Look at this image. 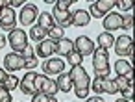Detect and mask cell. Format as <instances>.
Instances as JSON below:
<instances>
[{
    "mask_svg": "<svg viewBox=\"0 0 135 102\" xmlns=\"http://www.w3.org/2000/svg\"><path fill=\"white\" fill-rule=\"evenodd\" d=\"M2 87H6V89L11 93L13 89H17V87H19V78H17V76H13V74H8V76H6V80H4V84H2Z\"/></svg>",
    "mask_w": 135,
    "mask_h": 102,
    "instance_id": "obj_26",
    "label": "cell"
},
{
    "mask_svg": "<svg viewBox=\"0 0 135 102\" xmlns=\"http://www.w3.org/2000/svg\"><path fill=\"white\" fill-rule=\"evenodd\" d=\"M89 22H91V15H89V11H85V10H78V11L72 13V24H70V26L81 28V26H87Z\"/></svg>",
    "mask_w": 135,
    "mask_h": 102,
    "instance_id": "obj_17",
    "label": "cell"
},
{
    "mask_svg": "<svg viewBox=\"0 0 135 102\" xmlns=\"http://www.w3.org/2000/svg\"><path fill=\"white\" fill-rule=\"evenodd\" d=\"M37 19H39V22H37V24H39V26L46 32V35H48V32L56 26V22H54L52 15H50V13H39V17H37Z\"/></svg>",
    "mask_w": 135,
    "mask_h": 102,
    "instance_id": "obj_20",
    "label": "cell"
},
{
    "mask_svg": "<svg viewBox=\"0 0 135 102\" xmlns=\"http://www.w3.org/2000/svg\"><path fill=\"white\" fill-rule=\"evenodd\" d=\"M69 74H70V80H72V87H74L76 96L78 98H87V95L91 91V87H89L91 85V78H89L87 71L81 65H78V67H72Z\"/></svg>",
    "mask_w": 135,
    "mask_h": 102,
    "instance_id": "obj_1",
    "label": "cell"
},
{
    "mask_svg": "<svg viewBox=\"0 0 135 102\" xmlns=\"http://www.w3.org/2000/svg\"><path fill=\"white\" fill-rule=\"evenodd\" d=\"M122 98L131 102V100H133V87H128L126 91H122Z\"/></svg>",
    "mask_w": 135,
    "mask_h": 102,
    "instance_id": "obj_33",
    "label": "cell"
},
{
    "mask_svg": "<svg viewBox=\"0 0 135 102\" xmlns=\"http://www.w3.org/2000/svg\"><path fill=\"white\" fill-rule=\"evenodd\" d=\"M115 6H117V2H113V0H96L89 8V15L94 19H104Z\"/></svg>",
    "mask_w": 135,
    "mask_h": 102,
    "instance_id": "obj_5",
    "label": "cell"
},
{
    "mask_svg": "<svg viewBox=\"0 0 135 102\" xmlns=\"http://www.w3.org/2000/svg\"><path fill=\"white\" fill-rule=\"evenodd\" d=\"M115 71H117V74H124V76H128V74L133 72V71H131V63L126 61V59H118V61L115 63Z\"/></svg>",
    "mask_w": 135,
    "mask_h": 102,
    "instance_id": "obj_22",
    "label": "cell"
},
{
    "mask_svg": "<svg viewBox=\"0 0 135 102\" xmlns=\"http://www.w3.org/2000/svg\"><path fill=\"white\" fill-rule=\"evenodd\" d=\"M35 72H26L24 74V78L21 80V91L24 93V95H35V87H33V82H35Z\"/></svg>",
    "mask_w": 135,
    "mask_h": 102,
    "instance_id": "obj_16",
    "label": "cell"
},
{
    "mask_svg": "<svg viewBox=\"0 0 135 102\" xmlns=\"http://www.w3.org/2000/svg\"><path fill=\"white\" fill-rule=\"evenodd\" d=\"M6 76H8V72H6V69H0V85L4 84V80H6Z\"/></svg>",
    "mask_w": 135,
    "mask_h": 102,
    "instance_id": "obj_35",
    "label": "cell"
},
{
    "mask_svg": "<svg viewBox=\"0 0 135 102\" xmlns=\"http://www.w3.org/2000/svg\"><path fill=\"white\" fill-rule=\"evenodd\" d=\"M9 8V0H0V10H6Z\"/></svg>",
    "mask_w": 135,
    "mask_h": 102,
    "instance_id": "obj_37",
    "label": "cell"
},
{
    "mask_svg": "<svg viewBox=\"0 0 135 102\" xmlns=\"http://www.w3.org/2000/svg\"><path fill=\"white\" fill-rule=\"evenodd\" d=\"M115 52L118 56H128L131 58L133 56V43H131V37L129 35H120L118 39H115Z\"/></svg>",
    "mask_w": 135,
    "mask_h": 102,
    "instance_id": "obj_8",
    "label": "cell"
},
{
    "mask_svg": "<svg viewBox=\"0 0 135 102\" xmlns=\"http://www.w3.org/2000/svg\"><path fill=\"white\" fill-rule=\"evenodd\" d=\"M52 19H54V22L63 30V28H69L70 24H72V13L69 11V10H57V8H54L52 10Z\"/></svg>",
    "mask_w": 135,
    "mask_h": 102,
    "instance_id": "obj_11",
    "label": "cell"
},
{
    "mask_svg": "<svg viewBox=\"0 0 135 102\" xmlns=\"http://www.w3.org/2000/svg\"><path fill=\"white\" fill-rule=\"evenodd\" d=\"M104 28L105 32H113V30H120L122 28V15L120 13H107L104 17Z\"/></svg>",
    "mask_w": 135,
    "mask_h": 102,
    "instance_id": "obj_15",
    "label": "cell"
},
{
    "mask_svg": "<svg viewBox=\"0 0 135 102\" xmlns=\"http://www.w3.org/2000/svg\"><path fill=\"white\" fill-rule=\"evenodd\" d=\"M115 84H117V89H118L120 93L126 91L128 87H131V80H128V76H124V74H117Z\"/></svg>",
    "mask_w": 135,
    "mask_h": 102,
    "instance_id": "obj_24",
    "label": "cell"
},
{
    "mask_svg": "<svg viewBox=\"0 0 135 102\" xmlns=\"http://www.w3.org/2000/svg\"><path fill=\"white\" fill-rule=\"evenodd\" d=\"M8 45L13 48V52L21 54V52L24 50V47L28 45V35H26V32H24L22 28L11 30L9 35H8Z\"/></svg>",
    "mask_w": 135,
    "mask_h": 102,
    "instance_id": "obj_4",
    "label": "cell"
},
{
    "mask_svg": "<svg viewBox=\"0 0 135 102\" xmlns=\"http://www.w3.org/2000/svg\"><path fill=\"white\" fill-rule=\"evenodd\" d=\"M39 17V10L35 4H24L21 10V24L22 26H32L35 19Z\"/></svg>",
    "mask_w": 135,
    "mask_h": 102,
    "instance_id": "obj_7",
    "label": "cell"
},
{
    "mask_svg": "<svg viewBox=\"0 0 135 102\" xmlns=\"http://www.w3.org/2000/svg\"><path fill=\"white\" fill-rule=\"evenodd\" d=\"M74 50L83 58V56H91L94 52V43L87 37V35H80L76 41H74Z\"/></svg>",
    "mask_w": 135,
    "mask_h": 102,
    "instance_id": "obj_9",
    "label": "cell"
},
{
    "mask_svg": "<svg viewBox=\"0 0 135 102\" xmlns=\"http://www.w3.org/2000/svg\"><path fill=\"white\" fill-rule=\"evenodd\" d=\"M65 58H67V63H69V65H72V67H78V65H81V63H83V58H81L76 50L69 52Z\"/></svg>",
    "mask_w": 135,
    "mask_h": 102,
    "instance_id": "obj_25",
    "label": "cell"
},
{
    "mask_svg": "<svg viewBox=\"0 0 135 102\" xmlns=\"http://www.w3.org/2000/svg\"><path fill=\"white\" fill-rule=\"evenodd\" d=\"M21 56H22V59H24V61H30V59H35V52H33V48H32V45H26V47H24V50L21 52Z\"/></svg>",
    "mask_w": 135,
    "mask_h": 102,
    "instance_id": "obj_28",
    "label": "cell"
},
{
    "mask_svg": "<svg viewBox=\"0 0 135 102\" xmlns=\"http://www.w3.org/2000/svg\"><path fill=\"white\" fill-rule=\"evenodd\" d=\"M122 28H128V30L133 28V13H126L122 17Z\"/></svg>",
    "mask_w": 135,
    "mask_h": 102,
    "instance_id": "obj_29",
    "label": "cell"
},
{
    "mask_svg": "<svg viewBox=\"0 0 135 102\" xmlns=\"http://www.w3.org/2000/svg\"><path fill=\"white\" fill-rule=\"evenodd\" d=\"M63 69H65V61L59 58H48L43 63V71L46 72V76L48 74H59V72H63Z\"/></svg>",
    "mask_w": 135,
    "mask_h": 102,
    "instance_id": "obj_14",
    "label": "cell"
},
{
    "mask_svg": "<svg viewBox=\"0 0 135 102\" xmlns=\"http://www.w3.org/2000/svg\"><path fill=\"white\" fill-rule=\"evenodd\" d=\"M33 87H35V93H45V95H52V96H56V93L59 91L56 82L46 74H37L35 82H33Z\"/></svg>",
    "mask_w": 135,
    "mask_h": 102,
    "instance_id": "obj_3",
    "label": "cell"
},
{
    "mask_svg": "<svg viewBox=\"0 0 135 102\" xmlns=\"http://www.w3.org/2000/svg\"><path fill=\"white\" fill-rule=\"evenodd\" d=\"M115 102H129V100H124V98H118V100H115Z\"/></svg>",
    "mask_w": 135,
    "mask_h": 102,
    "instance_id": "obj_39",
    "label": "cell"
},
{
    "mask_svg": "<svg viewBox=\"0 0 135 102\" xmlns=\"http://www.w3.org/2000/svg\"><path fill=\"white\" fill-rule=\"evenodd\" d=\"M6 47V35H0V48Z\"/></svg>",
    "mask_w": 135,
    "mask_h": 102,
    "instance_id": "obj_38",
    "label": "cell"
},
{
    "mask_svg": "<svg viewBox=\"0 0 135 102\" xmlns=\"http://www.w3.org/2000/svg\"><path fill=\"white\" fill-rule=\"evenodd\" d=\"M56 85L59 91L63 93H69L72 89V80H70V74L69 72H59L57 74V80H56Z\"/></svg>",
    "mask_w": 135,
    "mask_h": 102,
    "instance_id": "obj_19",
    "label": "cell"
},
{
    "mask_svg": "<svg viewBox=\"0 0 135 102\" xmlns=\"http://www.w3.org/2000/svg\"><path fill=\"white\" fill-rule=\"evenodd\" d=\"M96 41H98V47H100V48H105V50L115 45V37H113L109 32H102V34L96 37Z\"/></svg>",
    "mask_w": 135,
    "mask_h": 102,
    "instance_id": "obj_21",
    "label": "cell"
},
{
    "mask_svg": "<svg viewBox=\"0 0 135 102\" xmlns=\"http://www.w3.org/2000/svg\"><path fill=\"white\" fill-rule=\"evenodd\" d=\"M91 89H93L94 93H109V95L118 93L115 80H111L109 76H105V78L96 76V78H94V82H93V87H91Z\"/></svg>",
    "mask_w": 135,
    "mask_h": 102,
    "instance_id": "obj_6",
    "label": "cell"
},
{
    "mask_svg": "<svg viewBox=\"0 0 135 102\" xmlns=\"http://www.w3.org/2000/svg\"><path fill=\"white\" fill-rule=\"evenodd\" d=\"M70 6H72V0H59V2H56L54 8H57V10H69Z\"/></svg>",
    "mask_w": 135,
    "mask_h": 102,
    "instance_id": "obj_31",
    "label": "cell"
},
{
    "mask_svg": "<svg viewBox=\"0 0 135 102\" xmlns=\"http://www.w3.org/2000/svg\"><path fill=\"white\" fill-rule=\"evenodd\" d=\"M15 24H17V15L11 8H6L2 10V13H0V28L6 30V32H11L15 30Z\"/></svg>",
    "mask_w": 135,
    "mask_h": 102,
    "instance_id": "obj_10",
    "label": "cell"
},
{
    "mask_svg": "<svg viewBox=\"0 0 135 102\" xmlns=\"http://www.w3.org/2000/svg\"><path fill=\"white\" fill-rule=\"evenodd\" d=\"M85 102H105L102 96H91V98H87Z\"/></svg>",
    "mask_w": 135,
    "mask_h": 102,
    "instance_id": "obj_36",
    "label": "cell"
},
{
    "mask_svg": "<svg viewBox=\"0 0 135 102\" xmlns=\"http://www.w3.org/2000/svg\"><path fill=\"white\" fill-rule=\"evenodd\" d=\"M0 102H13L11 93H9L6 87H2V85H0Z\"/></svg>",
    "mask_w": 135,
    "mask_h": 102,
    "instance_id": "obj_30",
    "label": "cell"
},
{
    "mask_svg": "<svg viewBox=\"0 0 135 102\" xmlns=\"http://www.w3.org/2000/svg\"><path fill=\"white\" fill-rule=\"evenodd\" d=\"M56 52V39H43L41 43H37V48H35V54L39 58H50L52 54Z\"/></svg>",
    "mask_w": 135,
    "mask_h": 102,
    "instance_id": "obj_13",
    "label": "cell"
},
{
    "mask_svg": "<svg viewBox=\"0 0 135 102\" xmlns=\"http://www.w3.org/2000/svg\"><path fill=\"white\" fill-rule=\"evenodd\" d=\"M0 13H2V10H0Z\"/></svg>",
    "mask_w": 135,
    "mask_h": 102,
    "instance_id": "obj_40",
    "label": "cell"
},
{
    "mask_svg": "<svg viewBox=\"0 0 135 102\" xmlns=\"http://www.w3.org/2000/svg\"><path fill=\"white\" fill-rule=\"evenodd\" d=\"M94 58H93V69L96 72V76L100 78H105L109 76V54L105 48H94Z\"/></svg>",
    "mask_w": 135,
    "mask_h": 102,
    "instance_id": "obj_2",
    "label": "cell"
},
{
    "mask_svg": "<svg viewBox=\"0 0 135 102\" xmlns=\"http://www.w3.org/2000/svg\"><path fill=\"white\" fill-rule=\"evenodd\" d=\"M4 67H6V71H21V69H24L26 67V61L22 59V56L21 54H17V52H11V54H6V58H4Z\"/></svg>",
    "mask_w": 135,
    "mask_h": 102,
    "instance_id": "obj_12",
    "label": "cell"
},
{
    "mask_svg": "<svg viewBox=\"0 0 135 102\" xmlns=\"http://www.w3.org/2000/svg\"><path fill=\"white\" fill-rule=\"evenodd\" d=\"M117 8H120L122 11H129L133 8V4L129 2V0H122V2H117Z\"/></svg>",
    "mask_w": 135,
    "mask_h": 102,
    "instance_id": "obj_32",
    "label": "cell"
},
{
    "mask_svg": "<svg viewBox=\"0 0 135 102\" xmlns=\"http://www.w3.org/2000/svg\"><path fill=\"white\" fill-rule=\"evenodd\" d=\"M30 37L37 43H41L43 39H46V32L39 26V24H33V28H30Z\"/></svg>",
    "mask_w": 135,
    "mask_h": 102,
    "instance_id": "obj_23",
    "label": "cell"
},
{
    "mask_svg": "<svg viewBox=\"0 0 135 102\" xmlns=\"http://www.w3.org/2000/svg\"><path fill=\"white\" fill-rule=\"evenodd\" d=\"M32 102H57V100H56V96H52V95L35 93V95H33V98H32Z\"/></svg>",
    "mask_w": 135,
    "mask_h": 102,
    "instance_id": "obj_27",
    "label": "cell"
},
{
    "mask_svg": "<svg viewBox=\"0 0 135 102\" xmlns=\"http://www.w3.org/2000/svg\"><path fill=\"white\" fill-rule=\"evenodd\" d=\"M74 50V43L69 39V37H63V39H57L56 41V52L59 56H67L69 52Z\"/></svg>",
    "mask_w": 135,
    "mask_h": 102,
    "instance_id": "obj_18",
    "label": "cell"
},
{
    "mask_svg": "<svg viewBox=\"0 0 135 102\" xmlns=\"http://www.w3.org/2000/svg\"><path fill=\"white\" fill-rule=\"evenodd\" d=\"M24 2H22V0H9V8L13 10V8H21Z\"/></svg>",
    "mask_w": 135,
    "mask_h": 102,
    "instance_id": "obj_34",
    "label": "cell"
}]
</instances>
